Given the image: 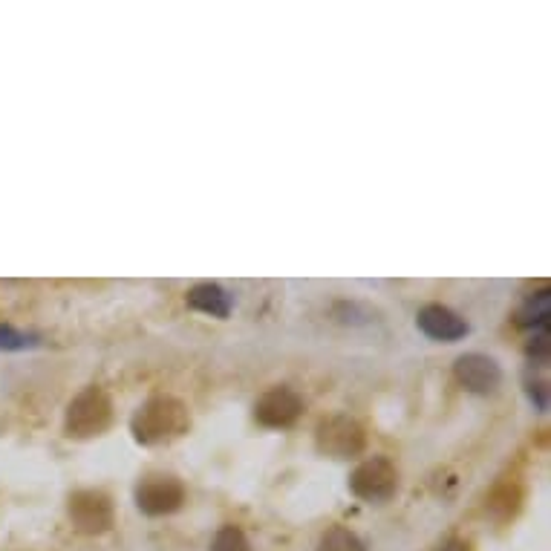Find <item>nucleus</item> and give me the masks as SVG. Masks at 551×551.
Segmentation results:
<instances>
[{"label":"nucleus","mask_w":551,"mask_h":551,"mask_svg":"<svg viewBox=\"0 0 551 551\" xmlns=\"http://www.w3.org/2000/svg\"><path fill=\"white\" fill-rule=\"evenodd\" d=\"M188 427H191V413L174 396H156L145 401L130 419V433L139 445L174 442L182 433H188Z\"/></svg>","instance_id":"1"},{"label":"nucleus","mask_w":551,"mask_h":551,"mask_svg":"<svg viewBox=\"0 0 551 551\" xmlns=\"http://www.w3.org/2000/svg\"><path fill=\"white\" fill-rule=\"evenodd\" d=\"M528 396L537 404V410L549 407V387H546V381H528Z\"/></svg>","instance_id":"15"},{"label":"nucleus","mask_w":551,"mask_h":551,"mask_svg":"<svg viewBox=\"0 0 551 551\" xmlns=\"http://www.w3.org/2000/svg\"><path fill=\"white\" fill-rule=\"evenodd\" d=\"M453 376L468 393H476V396H491L502 384L500 364L494 358L482 355V352L459 355L456 364H453Z\"/></svg>","instance_id":"7"},{"label":"nucleus","mask_w":551,"mask_h":551,"mask_svg":"<svg viewBox=\"0 0 551 551\" xmlns=\"http://www.w3.org/2000/svg\"><path fill=\"white\" fill-rule=\"evenodd\" d=\"M399 488V471L387 456L364 459L350 476V491L361 502H387Z\"/></svg>","instance_id":"3"},{"label":"nucleus","mask_w":551,"mask_h":551,"mask_svg":"<svg viewBox=\"0 0 551 551\" xmlns=\"http://www.w3.org/2000/svg\"><path fill=\"white\" fill-rule=\"evenodd\" d=\"M416 324H419V329L425 332L427 338L448 341V344L465 338L471 332L468 321L462 315H456L448 306H442V303H427V306H422L419 315H416Z\"/></svg>","instance_id":"9"},{"label":"nucleus","mask_w":551,"mask_h":551,"mask_svg":"<svg viewBox=\"0 0 551 551\" xmlns=\"http://www.w3.org/2000/svg\"><path fill=\"white\" fill-rule=\"evenodd\" d=\"M38 341L32 338V335H26L21 329H15V326H6L0 324V350L3 352H21L29 350V347H35Z\"/></svg>","instance_id":"14"},{"label":"nucleus","mask_w":551,"mask_h":551,"mask_svg":"<svg viewBox=\"0 0 551 551\" xmlns=\"http://www.w3.org/2000/svg\"><path fill=\"white\" fill-rule=\"evenodd\" d=\"M185 303H188V309L202 312V315H211V318H228L231 309H234L231 295H228L220 283H211V280L191 286L188 295H185Z\"/></svg>","instance_id":"10"},{"label":"nucleus","mask_w":551,"mask_h":551,"mask_svg":"<svg viewBox=\"0 0 551 551\" xmlns=\"http://www.w3.org/2000/svg\"><path fill=\"white\" fill-rule=\"evenodd\" d=\"M442 551H471V543L468 540H451Z\"/></svg>","instance_id":"16"},{"label":"nucleus","mask_w":551,"mask_h":551,"mask_svg":"<svg viewBox=\"0 0 551 551\" xmlns=\"http://www.w3.org/2000/svg\"><path fill=\"white\" fill-rule=\"evenodd\" d=\"M549 303V289H543V292H537V295H528L526 303L517 309V326L534 329V332L549 329Z\"/></svg>","instance_id":"11"},{"label":"nucleus","mask_w":551,"mask_h":551,"mask_svg":"<svg viewBox=\"0 0 551 551\" xmlns=\"http://www.w3.org/2000/svg\"><path fill=\"white\" fill-rule=\"evenodd\" d=\"M318 551H367L364 540L347 526H332L318 540Z\"/></svg>","instance_id":"12"},{"label":"nucleus","mask_w":551,"mask_h":551,"mask_svg":"<svg viewBox=\"0 0 551 551\" xmlns=\"http://www.w3.org/2000/svg\"><path fill=\"white\" fill-rule=\"evenodd\" d=\"M303 413V399L292 390L277 384L266 390L260 399L254 401V419L263 427H292Z\"/></svg>","instance_id":"8"},{"label":"nucleus","mask_w":551,"mask_h":551,"mask_svg":"<svg viewBox=\"0 0 551 551\" xmlns=\"http://www.w3.org/2000/svg\"><path fill=\"white\" fill-rule=\"evenodd\" d=\"M133 497H136V505H139L142 514L165 517V514H174L182 508L185 485H182V479H176L171 474H148L139 479Z\"/></svg>","instance_id":"4"},{"label":"nucleus","mask_w":551,"mask_h":551,"mask_svg":"<svg viewBox=\"0 0 551 551\" xmlns=\"http://www.w3.org/2000/svg\"><path fill=\"white\" fill-rule=\"evenodd\" d=\"M67 514L73 520V528L81 534H104L116 523L113 500L104 491H93V488L76 491L67 502Z\"/></svg>","instance_id":"6"},{"label":"nucleus","mask_w":551,"mask_h":551,"mask_svg":"<svg viewBox=\"0 0 551 551\" xmlns=\"http://www.w3.org/2000/svg\"><path fill=\"white\" fill-rule=\"evenodd\" d=\"M113 422V401L101 387H84L64 413V433L70 439H96Z\"/></svg>","instance_id":"2"},{"label":"nucleus","mask_w":551,"mask_h":551,"mask_svg":"<svg viewBox=\"0 0 551 551\" xmlns=\"http://www.w3.org/2000/svg\"><path fill=\"white\" fill-rule=\"evenodd\" d=\"M315 445H318V451L324 453V456L352 459V456H358V453L364 451L367 433L352 416H329V419H324L318 425Z\"/></svg>","instance_id":"5"},{"label":"nucleus","mask_w":551,"mask_h":551,"mask_svg":"<svg viewBox=\"0 0 551 551\" xmlns=\"http://www.w3.org/2000/svg\"><path fill=\"white\" fill-rule=\"evenodd\" d=\"M211 551H251L249 537L243 528L223 526L211 540Z\"/></svg>","instance_id":"13"}]
</instances>
